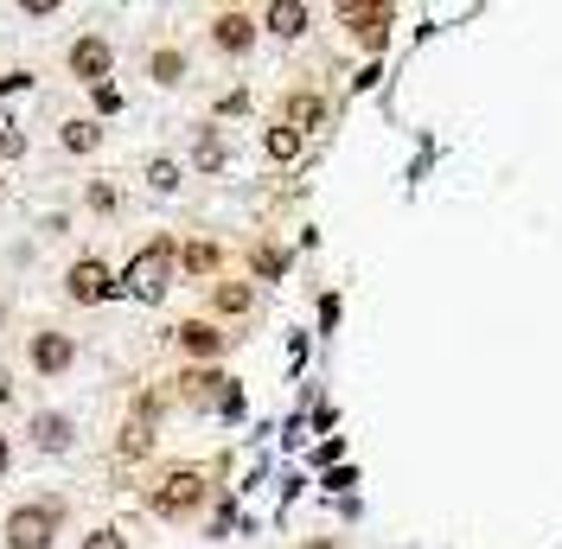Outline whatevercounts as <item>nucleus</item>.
Returning a JSON list of instances; mask_svg holds the SVG:
<instances>
[{
	"instance_id": "nucleus-5",
	"label": "nucleus",
	"mask_w": 562,
	"mask_h": 549,
	"mask_svg": "<svg viewBox=\"0 0 562 549\" xmlns=\"http://www.w3.org/2000/svg\"><path fill=\"white\" fill-rule=\"evenodd\" d=\"M65 77L70 83H83V90H103V83H115V38L103 33V26H83V33L65 38Z\"/></svg>"
},
{
	"instance_id": "nucleus-22",
	"label": "nucleus",
	"mask_w": 562,
	"mask_h": 549,
	"mask_svg": "<svg viewBox=\"0 0 562 549\" xmlns=\"http://www.w3.org/2000/svg\"><path fill=\"white\" fill-rule=\"evenodd\" d=\"M186 179H192V172H186V160H179V154H147V160H140V186H147L154 199H173Z\"/></svg>"
},
{
	"instance_id": "nucleus-21",
	"label": "nucleus",
	"mask_w": 562,
	"mask_h": 549,
	"mask_svg": "<svg viewBox=\"0 0 562 549\" xmlns=\"http://www.w3.org/2000/svg\"><path fill=\"white\" fill-rule=\"evenodd\" d=\"M154 447H160V428L140 422V415H122V428H115V460L135 467V460H154Z\"/></svg>"
},
{
	"instance_id": "nucleus-27",
	"label": "nucleus",
	"mask_w": 562,
	"mask_h": 549,
	"mask_svg": "<svg viewBox=\"0 0 562 549\" xmlns=\"http://www.w3.org/2000/svg\"><path fill=\"white\" fill-rule=\"evenodd\" d=\"M38 237H45V243L70 237V211H45V217H38Z\"/></svg>"
},
{
	"instance_id": "nucleus-1",
	"label": "nucleus",
	"mask_w": 562,
	"mask_h": 549,
	"mask_svg": "<svg viewBox=\"0 0 562 549\" xmlns=\"http://www.w3.org/2000/svg\"><path fill=\"white\" fill-rule=\"evenodd\" d=\"M217 473L224 467H205V460H160L147 485H140V512L154 524H173V530H192L205 505L217 498Z\"/></svg>"
},
{
	"instance_id": "nucleus-32",
	"label": "nucleus",
	"mask_w": 562,
	"mask_h": 549,
	"mask_svg": "<svg viewBox=\"0 0 562 549\" xmlns=\"http://www.w3.org/2000/svg\"><path fill=\"white\" fill-rule=\"evenodd\" d=\"M20 13H26V20H52V13H58V0H20Z\"/></svg>"
},
{
	"instance_id": "nucleus-19",
	"label": "nucleus",
	"mask_w": 562,
	"mask_h": 549,
	"mask_svg": "<svg viewBox=\"0 0 562 549\" xmlns=\"http://www.w3.org/2000/svg\"><path fill=\"white\" fill-rule=\"evenodd\" d=\"M256 147H262V160H269V167H301L314 141L301 135V128H288V122H276V115H269V122L256 128Z\"/></svg>"
},
{
	"instance_id": "nucleus-31",
	"label": "nucleus",
	"mask_w": 562,
	"mask_h": 549,
	"mask_svg": "<svg viewBox=\"0 0 562 549\" xmlns=\"http://www.w3.org/2000/svg\"><path fill=\"white\" fill-rule=\"evenodd\" d=\"M13 396H20V383H13V365L0 358V410H13Z\"/></svg>"
},
{
	"instance_id": "nucleus-35",
	"label": "nucleus",
	"mask_w": 562,
	"mask_h": 549,
	"mask_svg": "<svg viewBox=\"0 0 562 549\" xmlns=\"http://www.w3.org/2000/svg\"><path fill=\"white\" fill-rule=\"evenodd\" d=\"M0 205H7V172H0Z\"/></svg>"
},
{
	"instance_id": "nucleus-26",
	"label": "nucleus",
	"mask_w": 562,
	"mask_h": 549,
	"mask_svg": "<svg viewBox=\"0 0 562 549\" xmlns=\"http://www.w3.org/2000/svg\"><path fill=\"white\" fill-rule=\"evenodd\" d=\"M38 77L26 65H13V70H0V103H7V97H20V90H33Z\"/></svg>"
},
{
	"instance_id": "nucleus-13",
	"label": "nucleus",
	"mask_w": 562,
	"mask_h": 549,
	"mask_svg": "<svg viewBox=\"0 0 562 549\" xmlns=\"http://www.w3.org/2000/svg\"><path fill=\"white\" fill-rule=\"evenodd\" d=\"M140 77H147L154 90H186V83H192V52L167 33L147 38V45H140Z\"/></svg>"
},
{
	"instance_id": "nucleus-14",
	"label": "nucleus",
	"mask_w": 562,
	"mask_h": 549,
	"mask_svg": "<svg viewBox=\"0 0 562 549\" xmlns=\"http://www.w3.org/2000/svg\"><path fill=\"white\" fill-rule=\"evenodd\" d=\"M26 447L38 460H65L77 453V415L70 410H33L26 415Z\"/></svg>"
},
{
	"instance_id": "nucleus-6",
	"label": "nucleus",
	"mask_w": 562,
	"mask_h": 549,
	"mask_svg": "<svg viewBox=\"0 0 562 549\" xmlns=\"http://www.w3.org/2000/svg\"><path fill=\"white\" fill-rule=\"evenodd\" d=\"M333 115H339V103H333V90H326V83H314V77L281 83L276 122H288V128H301V135L314 141V135H326V128H333Z\"/></svg>"
},
{
	"instance_id": "nucleus-24",
	"label": "nucleus",
	"mask_w": 562,
	"mask_h": 549,
	"mask_svg": "<svg viewBox=\"0 0 562 549\" xmlns=\"http://www.w3.org/2000/svg\"><path fill=\"white\" fill-rule=\"evenodd\" d=\"M26 147H33V141H26V128H20V122H0V167L26 160Z\"/></svg>"
},
{
	"instance_id": "nucleus-25",
	"label": "nucleus",
	"mask_w": 562,
	"mask_h": 549,
	"mask_svg": "<svg viewBox=\"0 0 562 549\" xmlns=\"http://www.w3.org/2000/svg\"><path fill=\"white\" fill-rule=\"evenodd\" d=\"M83 205L97 211V217H115V211H122V192H115L109 179H90V192H83Z\"/></svg>"
},
{
	"instance_id": "nucleus-8",
	"label": "nucleus",
	"mask_w": 562,
	"mask_h": 549,
	"mask_svg": "<svg viewBox=\"0 0 562 549\" xmlns=\"http://www.w3.org/2000/svg\"><path fill=\"white\" fill-rule=\"evenodd\" d=\"M244 339V333H231V326H217V320H205V313H186L173 333H167V345L179 351V365H224V351Z\"/></svg>"
},
{
	"instance_id": "nucleus-9",
	"label": "nucleus",
	"mask_w": 562,
	"mask_h": 549,
	"mask_svg": "<svg viewBox=\"0 0 562 549\" xmlns=\"http://www.w3.org/2000/svg\"><path fill=\"white\" fill-rule=\"evenodd\" d=\"M20 358H26L33 378H70L77 358H83V345H77V333H65V326H33V333L20 339Z\"/></svg>"
},
{
	"instance_id": "nucleus-2",
	"label": "nucleus",
	"mask_w": 562,
	"mask_h": 549,
	"mask_svg": "<svg viewBox=\"0 0 562 549\" xmlns=\"http://www.w3.org/2000/svg\"><path fill=\"white\" fill-rule=\"evenodd\" d=\"M115 281H122V301H135V307H160V301L173 294V281H179V237L173 231L140 237V249L115 269Z\"/></svg>"
},
{
	"instance_id": "nucleus-16",
	"label": "nucleus",
	"mask_w": 562,
	"mask_h": 549,
	"mask_svg": "<svg viewBox=\"0 0 562 549\" xmlns=\"http://www.w3.org/2000/svg\"><path fill=\"white\" fill-rule=\"evenodd\" d=\"M288 269H294V249L281 237H249L244 243V281H256V288H276V281H288Z\"/></svg>"
},
{
	"instance_id": "nucleus-10",
	"label": "nucleus",
	"mask_w": 562,
	"mask_h": 549,
	"mask_svg": "<svg viewBox=\"0 0 562 549\" xmlns=\"http://www.w3.org/2000/svg\"><path fill=\"white\" fill-rule=\"evenodd\" d=\"M333 20H339V33H346L358 52H371V58H378V52L390 45L396 7H390V0H339V7H333Z\"/></svg>"
},
{
	"instance_id": "nucleus-7",
	"label": "nucleus",
	"mask_w": 562,
	"mask_h": 549,
	"mask_svg": "<svg viewBox=\"0 0 562 549\" xmlns=\"http://www.w3.org/2000/svg\"><path fill=\"white\" fill-rule=\"evenodd\" d=\"M205 45L224 58V65H244L249 52L262 45V20H256V7H211L205 13Z\"/></svg>"
},
{
	"instance_id": "nucleus-23",
	"label": "nucleus",
	"mask_w": 562,
	"mask_h": 549,
	"mask_svg": "<svg viewBox=\"0 0 562 549\" xmlns=\"http://www.w3.org/2000/svg\"><path fill=\"white\" fill-rule=\"evenodd\" d=\"M77 549H135V544H128L122 524H90V530L77 537Z\"/></svg>"
},
{
	"instance_id": "nucleus-28",
	"label": "nucleus",
	"mask_w": 562,
	"mask_h": 549,
	"mask_svg": "<svg viewBox=\"0 0 562 549\" xmlns=\"http://www.w3.org/2000/svg\"><path fill=\"white\" fill-rule=\"evenodd\" d=\"M249 109V90H224L217 97V109H211V122H224V115H244Z\"/></svg>"
},
{
	"instance_id": "nucleus-11",
	"label": "nucleus",
	"mask_w": 562,
	"mask_h": 549,
	"mask_svg": "<svg viewBox=\"0 0 562 549\" xmlns=\"http://www.w3.org/2000/svg\"><path fill=\"white\" fill-rule=\"evenodd\" d=\"M256 307H262V288L256 281H244V274H217L205 288V320H217V326H231V333H244L249 320H256Z\"/></svg>"
},
{
	"instance_id": "nucleus-18",
	"label": "nucleus",
	"mask_w": 562,
	"mask_h": 549,
	"mask_svg": "<svg viewBox=\"0 0 562 549\" xmlns=\"http://www.w3.org/2000/svg\"><path fill=\"white\" fill-rule=\"evenodd\" d=\"M224 167H231L224 122H199V128H192V160H186V172H192V179H217Z\"/></svg>"
},
{
	"instance_id": "nucleus-33",
	"label": "nucleus",
	"mask_w": 562,
	"mask_h": 549,
	"mask_svg": "<svg viewBox=\"0 0 562 549\" xmlns=\"http://www.w3.org/2000/svg\"><path fill=\"white\" fill-rule=\"evenodd\" d=\"M7 473H13V435L0 428V480H7Z\"/></svg>"
},
{
	"instance_id": "nucleus-17",
	"label": "nucleus",
	"mask_w": 562,
	"mask_h": 549,
	"mask_svg": "<svg viewBox=\"0 0 562 549\" xmlns=\"http://www.w3.org/2000/svg\"><path fill=\"white\" fill-rule=\"evenodd\" d=\"M256 20H262V38H281V45H294V38L314 33V7H307V0H262Z\"/></svg>"
},
{
	"instance_id": "nucleus-34",
	"label": "nucleus",
	"mask_w": 562,
	"mask_h": 549,
	"mask_svg": "<svg viewBox=\"0 0 562 549\" xmlns=\"http://www.w3.org/2000/svg\"><path fill=\"white\" fill-rule=\"evenodd\" d=\"M301 549H346V537H307Z\"/></svg>"
},
{
	"instance_id": "nucleus-20",
	"label": "nucleus",
	"mask_w": 562,
	"mask_h": 549,
	"mask_svg": "<svg viewBox=\"0 0 562 549\" xmlns=\"http://www.w3.org/2000/svg\"><path fill=\"white\" fill-rule=\"evenodd\" d=\"M109 141V122H97V115H65L58 122V154L65 160H97Z\"/></svg>"
},
{
	"instance_id": "nucleus-3",
	"label": "nucleus",
	"mask_w": 562,
	"mask_h": 549,
	"mask_svg": "<svg viewBox=\"0 0 562 549\" xmlns=\"http://www.w3.org/2000/svg\"><path fill=\"white\" fill-rule=\"evenodd\" d=\"M65 524H70L65 492H26L0 512V549H58Z\"/></svg>"
},
{
	"instance_id": "nucleus-29",
	"label": "nucleus",
	"mask_w": 562,
	"mask_h": 549,
	"mask_svg": "<svg viewBox=\"0 0 562 549\" xmlns=\"http://www.w3.org/2000/svg\"><path fill=\"white\" fill-rule=\"evenodd\" d=\"M90 103H97V122H103V115H115V109H122V90H115V83H103V90H90Z\"/></svg>"
},
{
	"instance_id": "nucleus-15",
	"label": "nucleus",
	"mask_w": 562,
	"mask_h": 549,
	"mask_svg": "<svg viewBox=\"0 0 562 549\" xmlns=\"http://www.w3.org/2000/svg\"><path fill=\"white\" fill-rule=\"evenodd\" d=\"M217 274H231V249L217 237H179V281H199V288H211Z\"/></svg>"
},
{
	"instance_id": "nucleus-12",
	"label": "nucleus",
	"mask_w": 562,
	"mask_h": 549,
	"mask_svg": "<svg viewBox=\"0 0 562 549\" xmlns=\"http://www.w3.org/2000/svg\"><path fill=\"white\" fill-rule=\"evenodd\" d=\"M224 390H231L224 365H179V378H173V390H167V396H173L179 410H192V415H217Z\"/></svg>"
},
{
	"instance_id": "nucleus-30",
	"label": "nucleus",
	"mask_w": 562,
	"mask_h": 549,
	"mask_svg": "<svg viewBox=\"0 0 562 549\" xmlns=\"http://www.w3.org/2000/svg\"><path fill=\"white\" fill-rule=\"evenodd\" d=\"M217 415H224V422H237V415H244V383H237V378H231V390H224Z\"/></svg>"
},
{
	"instance_id": "nucleus-4",
	"label": "nucleus",
	"mask_w": 562,
	"mask_h": 549,
	"mask_svg": "<svg viewBox=\"0 0 562 549\" xmlns=\"http://www.w3.org/2000/svg\"><path fill=\"white\" fill-rule=\"evenodd\" d=\"M58 294H65V307H83V313H97V307H109V301H122L115 262H109L103 249H77V256L65 262Z\"/></svg>"
}]
</instances>
